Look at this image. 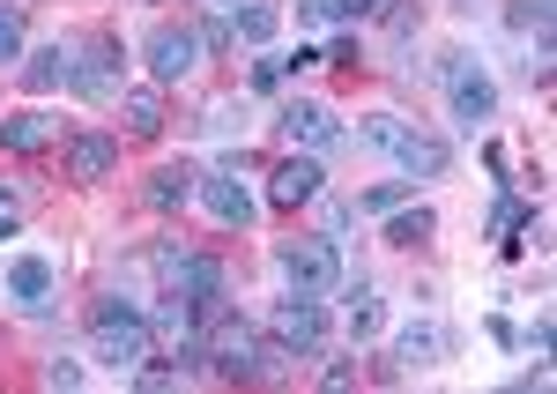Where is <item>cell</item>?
<instances>
[{"instance_id":"32","label":"cell","mask_w":557,"mask_h":394,"mask_svg":"<svg viewBox=\"0 0 557 394\" xmlns=\"http://www.w3.org/2000/svg\"><path fill=\"white\" fill-rule=\"evenodd\" d=\"M178 380H186V372H178V365H149V357H141V372H134V387H149V394L178 387Z\"/></svg>"},{"instance_id":"13","label":"cell","mask_w":557,"mask_h":394,"mask_svg":"<svg viewBox=\"0 0 557 394\" xmlns=\"http://www.w3.org/2000/svg\"><path fill=\"white\" fill-rule=\"evenodd\" d=\"M194 201H201V209H209L215 223H231V231H246V223L260 217V201L246 194V186H238V172H223V178H201V186H194Z\"/></svg>"},{"instance_id":"35","label":"cell","mask_w":557,"mask_h":394,"mask_svg":"<svg viewBox=\"0 0 557 394\" xmlns=\"http://www.w3.org/2000/svg\"><path fill=\"white\" fill-rule=\"evenodd\" d=\"M491 343H506V350H520V328L506 320V312H491Z\"/></svg>"},{"instance_id":"17","label":"cell","mask_w":557,"mask_h":394,"mask_svg":"<svg viewBox=\"0 0 557 394\" xmlns=\"http://www.w3.org/2000/svg\"><path fill=\"white\" fill-rule=\"evenodd\" d=\"M194 186H201V172H194V164H157V172H149V186H141V201H149L157 217H178V209L194 201Z\"/></svg>"},{"instance_id":"3","label":"cell","mask_w":557,"mask_h":394,"mask_svg":"<svg viewBox=\"0 0 557 394\" xmlns=\"http://www.w3.org/2000/svg\"><path fill=\"white\" fill-rule=\"evenodd\" d=\"M120 67H127V45L112 38V30H89V38H75L67 89L89 97V104H120Z\"/></svg>"},{"instance_id":"6","label":"cell","mask_w":557,"mask_h":394,"mask_svg":"<svg viewBox=\"0 0 557 394\" xmlns=\"http://www.w3.org/2000/svg\"><path fill=\"white\" fill-rule=\"evenodd\" d=\"M209 372L223 380V387H253L260 380V335L246 328V320L223 312V320L209 328Z\"/></svg>"},{"instance_id":"29","label":"cell","mask_w":557,"mask_h":394,"mask_svg":"<svg viewBox=\"0 0 557 394\" xmlns=\"http://www.w3.org/2000/svg\"><path fill=\"white\" fill-rule=\"evenodd\" d=\"M283 83H290V67H283L275 52H260L253 67H246V89H253V97H268V89H283Z\"/></svg>"},{"instance_id":"20","label":"cell","mask_w":557,"mask_h":394,"mask_svg":"<svg viewBox=\"0 0 557 394\" xmlns=\"http://www.w3.org/2000/svg\"><path fill=\"white\" fill-rule=\"evenodd\" d=\"M0 149H8V157L52 149V120H45V112H8V120H0Z\"/></svg>"},{"instance_id":"26","label":"cell","mask_w":557,"mask_h":394,"mask_svg":"<svg viewBox=\"0 0 557 394\" xmlns=\"http://www.w3.org/2000/svg\"><path fill=\"white\" fill-rule=\"evenodd\" d=\"M409 194H417L409 178H380V186H364V194H357V217H394Z\"/></svg>"},{"instance_id":"28","label":"cell","mask_w":557,"mask_h":394,"mask_svg":"<svg viewBox=\"0 0 557 394\" xmlns=\"http://www.w3.org/2000/svg\"><path fill=\"white\" fill-rule=\"evenodd\" d=\"M23 38H30L23 8H15V0H0V67H15V60H23Z\"/></svg>"},{"instance_id":"7","label":"cell","mask_w":557,"mask_h":394,"mask_svg":"<svg viewBox=\"0 0 557 394\" xmlns=\"http://www.w3.org/2000/svg\"><path fill=\"white\" fill-rule=\"evenodd\" d=\"M275 134L290 141V149H312V157H327L335 141H343V112L335 104H320V97H290L283 112H275Z\"/></svg>"},{"instance_id":"2","label":"cell","mask_w":557,"mask_h":394,"mask_svg":"<svg viewBox=\"0 0 557 394\" xmlns=\"http://www.w3.org/2000/svg\"><path fill=\"white\" fill-rule=\"evenodd\" d=\"M275 275L290 283V298H327V291H343V246H335L327 231L283 238V246H275Z\"/></svg>"},{"instance_id":"9","label":"cell","mask_w":557,"mask_h":394,"mask_svg":"<svg viewBox=\"0 0 557 394\" xmlns=\"http://www.w3.org/2000/svg\"><path fill=\"white\" fill-rule=\"evenodd\" d=\"M157 275H164V291H178V298H215V291H223V261L178 246V238L157 246Z\"/></svg>"},{"instance_id":"22","label":"cell","mask_w":557,"mask_h":394,"mask_svg":"<svg viewBox=\"0 0 557 394\" xmlns=\"http://www.w3.org/2000/svg\"><path fill=\"white\" fill-rule=\"evenodd\" d=\"M343 328H349V343H372V335L386 328V306H380V291H364V283H357V291H349V312H343Z\"/></svg>"},{"instance_id":"21","label":"cell","mask_w":557,"mask_h":394,"mask_svg":"<svg viewBox=\"0 0 557 394\" xmlns=\"http://www.w3.org/2000/svg\"><path fill=\"white\" fill-rule=\"evenodd\" d=\"M431 238H438V217H431L424 201H417V209L401 201V209L386 217V246H431Z\"/></svg>"},{"instance_id":"11","label":"cell","mask_w":557,"mask_h":394,"mask_svg":"<svg viewBox=\"0 0 557 394\" xmlns=\"http://www.w3.org/2000/svg\"><path fill=\"white\" fill-rule=\"evenodd\" d=\"M52 283H60V275H52V261H45V254H15V261H8V275H0L8 306H23V312H45V306H52Z\"/></svg>"},{"instance_id":"16","label":"cell","mask_w":557,"mask_h":394,"mask_svg":"<svg viewBox=\"0 0 557 394\" xmlns=\"http://www.w3.org/2000/svg\"><path fill=\"white\" fill-rule=\"evenodd\" d=\"M120 120H127L134 141H157V134L172 127V112H164V89L141 83V89H120Z\"/></svg>"},{"instance_id":"30","label":"cell","mask_w":557,"mask_h":394,"mask_svg":"<svg viewBox=\"0 0 557 394\" xmlns=\"http://www.w3.org/2000/svg\"><path fill=\"white\" fill-rule=\"evenodd\" d=\"M38 380H45V387H60V394H75V387L89 380V372L75 365V357H45V372H38Z\"/></svg>"},{"instance_id":"31","label":"cell","mask_w":557,"mask_h":394,"mask_svg":"<svg viewBox=\"0 0 557 394\" xmlns=\"http://www.w3.org/2000/svg\"><path fill=\"white\" fill-rule=\"evenodd\" d=\"M194 30H201V52H231V45H238V38H231V15H223V8H215L209 23H194Z\"/></svg>"},{"instance_id":"36","label":"cell","mask_w":557,"mask_h":394,"mask_svg":"<svg viewBox=\"0 0 557 394\" xmlns=\"http://www.w3.org/2000/svg\"><path fill=\"white\" fill-rule=\"evenodd\" d=\"M327 60H335V67H349V75H357V38H335V45H327Z\"/></svg>"},{"instance_id":"38","label":"cell","mask_w":557,"mask_h":394,"mask_svg":"<svg viewBox=\"0 0 557 394\" xmlns=\"http://www.w3.org/2000/svg\"><path fill=\"white\" fill-rule=\"evenodd\" d=\"M0 209H15V186H8V178H0Z\"/></svg>"},{"instance_id":"8","label":"cell","mask_w":557,"mask_h":394,"mask_svg":"<svg viewBox=\"0 0 557 394\" xmlns=\"http://www.w3.org/2000/svg\"><path fill=\"white\" fill-rule=\"evenodd\" d=\"M320 194H327V157L290 149V157L268 164V201H275V209H312Z\"/></svg>"},{"instance_id":"34","label":"cell","mask_w":557,"mask_h":394,"mask_svg":"<svg viewBox=\"0 0 557 394\" xmlns=\"http://www.w3.org/2000/svg\"><path fill=\"white\" fill-rule=\"evenodd\" d=\"M520 343H528V350H535V357H550V312H535V328H528Z\"/></svg>"},{"instance_id":"14","label":"cell","mask_w":557,"mask_h":394,"mask_svg":"<svg viewBox=\"0 0 557 394\" xmlns=\"http://www.w3.org/2000/svg\"><path fill=\"white\" fill-rule=\"evenodd\" d=\"M394 164H401V178H409V186H431V178H446V164H454V149H446L438 134L409 127V141L394 149Z\"/></svg>"},{"instance_id":"24","label":"cell","mask_w":557,"mask_h":394,"mask_svg":"<svg viewBox=\"0 0 557 394\" xmlns=\"http://www.w3.org/2000/svg\"><path fill=\"white\" fill-rule=\"evenodd\" d=\"M550 23H557V0H513L506 8V30L513 38H550Z\"/></svg>"},{"instance_id":"4","label":"cell","mask_w":557,"mask_h":394,"mask_svg":"<svg viewBox=\"0 0 557 394\" xmlns=\"http://www.w3.org/2000/svg\"><path fill=\"white\" fill-rule=\"evenodd\" d=\"M438 83H446V112H454V127H491V120H498V83L475 67L469 52H446Z\"/></svg>"},{"instance_id":"5","label":"cell","mask_w":557,"mask_h":394,"mask_svg":"<svg viewBox=\"0 0 557 394\" xmlns=\"http://www.w3.org/2000/svg\"><path fill=\"white\" fill-rule=\"evenodd\" d=\"M141 60H149V83L157 89H178L209 52H201V30H194V23H157V30L141 38Z\"/></svg>"},{"instance_id":"27","label":"cell","mask_w":557,"mask_h":394,"mask_svg":"<svg viewBox=\"0 0 557 394\" xmlns=\"http://www.w3.org/2000/svg\"><path fill=\"white\" fill-rule=\"evenodd\" d=\"M520 223H528V201H520L513 186H506V194H498V209H491V246H498V254L513 246V231H520Z\"/></svg>"},{"instance_id":"25","label":"cell","mask_w":557,"mask_h":394,"mask_svg":"<svg viewBox=\"0 0 557 394\" xmlns=\"http://www.w3.org/2000/svg\"><path fill=\"white\" fill-rule=\"evenodd\" d=\"M357 141H364V149H380V157H394V149L409 141V120H401V112H372V120L357 127Z\"/></svg>"},{"instance_id":"10","label":"cell","mask_w":557,"mask_h":394,"mask_svg":"<svg viewBox=\"0 0 557 394\" xmlns=\"http://www.w3.org/2000/svg\"><path fill=\"white\" fill-rule=\"evenodd\" d=\"M60 164H67V186H104L112 164H120V141H112L104 127H83V134H67Z\"/></svg>"},{"instance_id":"37","label":"cell","mask_w":557,"mask_h":394,"mask_svg":"<svg viewBox=\"0 0 557 394\" xmlns=\"http://www.w3.org/2000/svg\"><path fill=\"white\" fill-rule=\"evenodd\" d=\"M15 231H23V217H15V209H0V246H8Z\"/></svg>"},{"instance_id":"19","label":"cell","mask_w":557,"mask_h":394,"mask_svg":"<svg viewBox=\"0 0 557 394\" xmlns=\"http://www.w3.org/2000/svg\"><path fill=\"white\" fill-rule=\"evenodd\" d=\"M231 38L268 52V45L283 38V8H275V0H238V8H231Z\"/></svg>"},{"instance_id":"23","label":"cell","mask_w":557,"mask_h":394,"mask_svg":"<svg viewBox=\"0 0 557 394\" xmlns=\"http://www.w3.org/2000/svg\"><path fill=\"white\" fill-rule=\"evenodd\" d=\"M246 120H253L246 97H215L209 112H201V134H209V141H231V134H246Z\"/></svg>"},{"instance_id":"15","label":"cell","mask_w":557,"mask_h":394,"mask_svg":"<svg viewBox=\"0 0 557 394\" xmlns=\"http://www.w3.org/2000/svg\"><path fill=\"white\" fill-rule=\"evenodd\" d=\"M67 67H75V38L38 45V52L23 60V89H30V97H52V89H67Z\"/></svg>"},{"instance_id":"1","label":"cell","mask_w":557,"mask_h":394,"mask_svg":"<svg viewBox=\"0 0 557 394\" xmlns=\"http://www.w3.org/2000/svg\"><path fill=\"white\" fill-rule=\"evenodd\" d=\"M157 343V328H149V306H134V298H97L89 306V350L104 357V365H141Z\"/></svg>"},{"instance_id":"18","label":"cell","mask_w":557,"mask_h":394,"mask_svg":"<svg viewBox=\"0 0 557 394\" xmlns=\"http://www.w3.org/2000/svg\"><path fill=\"white\" fill-rule=\"evenodd\" d=\"M438 357H446V328H438V320H409V328L394 335V365H401V372H431Z\"/></svg>"},{"instance_id":"12","label":"cell","mask_w":557,"mask_h":394,"mask_svg":"<svg viewBox=\"0 0 557 394\" xmlns=\"http://www.w3.org/2000/svg\"><path fill=\"white\" fill-rule=\"evenodd\" d=\"M275 343L290 357H312L320 343H327V312H320V298H290V306L275 312Z\"/></svg>"},{"instance_id":"33","label":"cell","mask_w":557,"mask_h":394,"mask_svg":"<svg viewBox=\"0 0 557 394\" xmlns=\"http://www.w3.org/2000/svg\"><path fill=\"white\" fill-rule=\"evenodd\" d=\"M320 387H357V357H335V365L320 372Z\"/></svg>"}]
</instances>
